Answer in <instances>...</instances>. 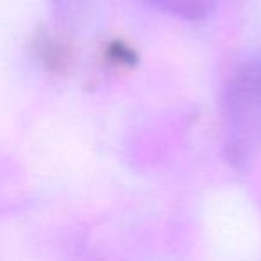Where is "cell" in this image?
I'll return each instance as SVG.
<instances>
[{"label":"cell","mask_w":261,"mask_h":261,"mask_svg":"<svg viewBox=\"0 0 261 261\" xmlns=\"http://www.w3.org/2000/svg\"><path fill=\"white\" fill-rule=\"evenodd\" d=\"M161 9L185 16V18H202L215 6V0H154Z\"/></svg>","instance_id":"1"}]
</instances>
